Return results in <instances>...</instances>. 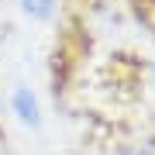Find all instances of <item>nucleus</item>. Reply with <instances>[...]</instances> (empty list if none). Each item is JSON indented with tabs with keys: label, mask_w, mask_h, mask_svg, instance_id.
<instances>
[{
	"label": "nucleus",
	"mask_w": 155,
	"mask_h": 155,
	"mask_svg": "<svg viewBox=\"0 0 155 155\" xmlns=\"http://www.w3.org/2000/svg\"><path fill=\"white\" fill-rule=\"evenodd\" d=\"M14 110L21 114L24 124H38V104H35V93H31V90L14 93Z\"/></svg>",
	"instance_id": "f257e3e1"
},
{
	"label": "nucleus",
	"mask_w": 155,
	"mask_h": 155,
	"mask_svg": "<svg viewBox=\"0 0 155 155\" xmlns=\"http://www.w3.org/2000/svg\"><path fill=\"white\" fill-rule=\"evenodd\" d=\"M21 7H24L31 17H48L52 7H55V0H21Z\"/></svg>",
	"instance_id": "f03ea898"
}]
</instances>
